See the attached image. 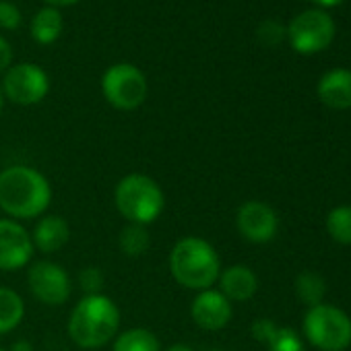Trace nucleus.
<instances>
[{"label":"nucleus","instance_id":"obj_1","mask_svg":"<svg viewBox=\"0 0 351 351\" xmlns=\"http://www.w3.org/2000/svg\"><path fill=\"white\" fill-rule=\"evenodd\" d=\"M52 203V184L32 165H11L0 171V211L9 219L42 217Z\"/></svg>","mask_w":351,"mask_h":351},{"label":"nucleus","instance_id":"obj_2","mask_svg":"<svg viewBox=\"0 0 351 351\" xmlns=\"http://www.w3.org/2000/svg\"><path fill=\"white\" fill-rule=\"evenodd\" d=\"M66 328L73 343L81 349H99L118 335L120 308L106 293L83 295L73 308Z\"/></svg>","mask_w":351,"mask_h":351},{"label":"nucleus","instance_id":"obj_3","mask_svg":"<svg viewBox=\"0 0 351 351\" xmlns=\"http://www.w3.org/2000/svg\"><path fill=\"white\" fill-rule=\"evenodd\" d=\"M169 273L186 289H211L221 275V258L211 242L199 236H184L169 252Z\"/></svg>","mask_w":351,"mask_h":351},{"label":"nucleus","instance_id":"obj_4","mask_svg":"<svg viewBox=\"0 0 351 351\" xmlns=\"http://www.w3.org/2000/svg\"><path fill=\"white\" fill-rule=\"evenodd\" d=\"M114 205L128 223L151 226L165 209V195L151 176L128 173L114 189Z\"/></svg>","mask_w":351,"mask_h":351},{"label":"nucleus","instance_id":"obj_5","mask_svg":"<svg viewBox=\"0 0 351 351\" xmlns=\"http://www.w3.org/2000/svg\"><path fill=\"white\" fill-rule=\"evenodd\" d=\"M302 330L308 343L320 351H345L351 345V318L330 304L308 308Z\"/></svg>","mask_w":351,"mask_h":351},{"label":"nucleus","instance_id":"obj_6","mask_svg":"<svg viewBox=\"0 0 351 351\" xmlns=\"http://www.w3.org/2000/svg\"><path fill=\"white\" fill-rule=\"evenodd\" d=\"M147 77L141 69L128 62L110 66L101 77V93L106 101L122 112H132L147 99Z\"/></svg>","mask_w":351,"mask_h":351},{"label":"nucleus","instance_id":"obj_7","mask_svg":"<svg viewBox=\"0 0 351 351\" xmlns=\"http://www.w3.org/2000/svg\"><path fill=\"white\" fill-rule=\"evenodd\" d=\"M27 285L32 295L46 306H62L73 293V283L64 267L52 261H36L27 271Z\"/></svg>","mask_w":351,"mask_h":351},{"label":"nucleus","instance_id":"obj_8","mask_svg":"<svg viewBox=\"0 0 351 351\" xmlns=\"http://www.w3.org/2000/svg\"><path fill=\"white\" fill-rule=\"evenodd\" d=\"M3 95L17 106H36L50 91V79L46 71L32 62L11 66L3 79Z\"/></svg>","mask_w":351,"mask_h":351},{"label":"nucleus","instance_id":"obj_9","mask_svg":"<svg viewBox=\"0 0 351 351\" xmlns=\"http://www.w3.org/2000/svg\"><path fill=\"white\" fill-rule=\"evenodd\" d=\"M287 36L295 52L314 54L330 44L335 36V25L324 11H306L291 21Z\"/></svg>","mask_w":351,"mask_h":351},{"label":"nucleus","instance_id":"obj_10","mask_svg":"<svg viewBox=\"0 0 351 351\" xmlns=\"http://www.w3.org/2000/svg\"><path fill=\"white\" fill-rule=\"evenodd\" d=\"M36 254L32 234L15 219L0 217V271L13 273L32 265Z\"/></svg>","mask_w":351,"mask_h":351},{"label":"nucleus","instance_id":"obj_11","mask_svg":"<svg viewBox=\"0 0 351 351\" xmlns=\"http://www.w3.org/2000/svg\"><path fill=\"white\" fill-rule=\"evenodd\" d=\"M236 228L244 240L265 244L277 236L279 217L271 205L263 201H246L236 213Z\"/></svg>","mask_w":351,"mask_h":351},{"label":"nucleus","instance_id":"obj_12","mask_svg":"<svg viewBox=\"0 0 351 351\" xmlns=\"http://www.w3.org/2000/svg\"><path fill=\"white\" fill-rule=\"evenodd\" d=\"M191 316L193 322L209 332L221 330L230 324L234 316V306L232 302L219 291V289H205L199 291L191 304Z\"/></svg>","mask_w":351,"mask_h":351},{"label":"nucleus","instance_id":"obj_13","mask_svg":"<svg viewBox=\"0 0 351 351\" xmlns=\"http://www.w3.org/2000/svg\"><path fill=\"white\" fill-rule=\"evenodd\" d=\"M71 240V226L62 215H44L38 219L32 242L34 248L42 254H54L60 252Z\"/></svg>","mask_w":351,"mask_h":351},{"label":"nucleus","instance_id":"obj_14","mask_svg":"<svg viewBox=\"0 0 351 351\" xmlns=\"http://www.w3.org/2000/svg\"><path fill=\"white\" fill-rule=\"evenodd\" d=\"M219 291L234 304V302H248L254 298L258 289V277L256 273L246 265H232L226 271H221L219 279Z\"/></svg>","mask_w":351,"mask_h":351},{"label":"nucleus","instance_id":"obj_15","mask_svg":"<svg viewBox=\"0 0 351 351\" xmlns=\"http://www.w3.org/2000/svg\"><path fill=\"white\" fill-rule=\"evenodd\" d=\"M318 97L332 110L351 108V71L335 69L326 73L318 83Z\"/></svg>","mask_w":351,"mask_h":351},{"label":"nucleus","instance_id":"obj_16","mask_svg":"<svg viewBox=\"0 0 351 351\" xmlns=\"http://www.w3.org/2000/svg\"><path fill=\"white\" fill-rule=\"evenodd\" d=\"M60 34H62V15L56 7H44L32 19V38L38 44L50 46L60 38Z\"/></svg>","mask_w":351,"mask_h":351},{"label":"nucleus","instance_id":"obj_17","mask_svg":"<svg viewBox=\"0 0 351 351\" xmlns=\"http://www.w3.org/2000/svg\"><path fill=\"white\" fill-rule=\"evenodd\" d=\"M112 351H161V343L153 330L145 326H134L114 337Z\"/></svg>","mask_w":351,"mask_h":351},{"label":"nucleus","instance_id":"obj_18","mask_svg":"<svg viewBox=\"0 0 351 351\" xmlns=\"http://www.w3.org/2000/svg\"><path fill=\"white\" fill-rule=\"evenodd\" d=\"M25 316V302L23 298L11 289L0 287V335L13 332Z\"/></svg>","mask_w":351,"mask_h":351},{"label":"nucleus","instance_id":"obj_19","mask_svg":"<svg viewBox=\"0 0 351 351\" xmlns=\"http://www.w3.org/2000/svg\"><path fill=\"white\" fill-rule=\"evenodd\" d=\"M149 246H151V234L147 232V226L128 223L118 234V248L128 258L143 256L149 250Z\"/></svg>","mask_w":351,"mask_h":351},{"label":"nucleus","instance_id":"obj_20","mask_svg":"<svg viewBox=\"0 0 351 351\" xmlns=\"http://www.w3.org/2000/svg\"><path fill=\"white\" fill-rule=\"evenodd\" d=\"M295 293L302 304H306L308 308H314V306L322 304V298L326 293V283L318 273L304 271L295 279Z\"/></svg>","mask_w":351,"mask_h":351},{"label":"nucleus","instance_id":"obj_21","mask_svg":"<svg viewBox=\"0 0 351 351\" xmlns=\"http://www.w3.org/2000/svg\"><path fill=\"white\" fill-rule=\"evenodd\" d=\"M326 232L328 236L343 246H351V207L341 205L335 207L326 217Z\"/></svg>","mask_w":351,"mask_h":351},{"label":"nucleus","instance_id":"obj_22","mask_svg":"<svg viewBox=\"0 0 351 351\" xmlns=\"http://www.w3.org/2000/svg\"><path fill=\"white\" fill-rule=\"evenodd\" d=\"M269 351H306L302 337L289 326H277L275 335L267 343Z\"/></svg>","mask_w":351,"mask_h":351},{"label":"nucleus","instance_id":"obj_23","mask_svg":"<svg viewBox=\"0 0 351 351\" xmlns=\"http://www.w3.org/2000/svg\"><path fill=\"white\" fill-rule=\"evenodd\" d=\"M79 283L85 295H95L101 293L104 289V273L97 267H87L79 273Z\"/></svg>","mask_w":351,"mask_h":351},{"label":"nucleus","instance_id":"obj_24","mask_svg":"<svg viewBox=\"0 0 351 351\" xmlns=\"http://www.w3.org/2000/svg\"><path fill=\"white\" fill-rule=\"evenodd\" d=\"M19 25H21V11H19V7L9 3V0H0V27L13 32Z\"/></svg>","mask_w":351,"mask_h":351},{"label":"nucleus","instance_id":"obj_25","mask_svg":"<svg viewBox=\"0 0 351 351\" xmlns=\"http://www.w3.org/2000/svg\"><path fill=\"white\" fill-rule=\"evenodd\" d=\"M258 38L267 46H277L283 40V27L277 21H265L258 27Z\"/></svg>","mask_w":351,"mask_h":351},{"label":"nucleus","instance_id":"obj_26","mask_svg":"<svg viewBox=\"0 0 351 351\" xmlns=\"http://www.w3.org/2000/svg\"><path fill=\"white\" fill-rule=\"evenodd\" d=\"M275 330H277V324H275L273 320H269V318H258V320H254L252 326H250L252 337H254L256 341L265 343V345H267L269 339L275 335Z\"/></svg>","mask_w":351,"mask_h":351},{"label":"nucleus","instance_id":"obj_27","mask_svg":"<svg viewBox=\"0 0 351 351\" xmlns=\"http://www.w3.org/2000/svg\"><path fill=\"white\" fill-rule=\"evenodd\" d=\"M13 60V50L5 38H0V73L9 71V64Z\"/></svg>","mask_w":351,"mask_h":351},{"label":"nucleus","instance_id":"obj_28","mask_svg":"<svg viewBox=\"0 0 351 351\" xmlns=\"http://www.w3.org/2000/svg\"><path fill=\"white\" fill-rule=\"evenodd\" d=\"M9 351H34V345H32L27 339H19V341H15V343L11 345Z\"/></svg>","mask_w":351,"mask_h":351},{"label":"nucleus","instance_id":"obj_29","mask_svg":"<svg viewBox=\"0 0 351 351\" xmlns=\"http://www.w3.org/2000/svg\"><path fill=\"white\" fill-rule=\"evenodd\" d=\"M46 3L50 5V7H69V5H75L77 0H46Z\"/></svg>","mask_w":351,"mask_h":351},{"label":"nucleus","instance_id":"obj_30","mask_svg":"<svg viewBox=\"0 0 351 351\" xmlns=\"http://www.w3.org/2000/svg\"><path fill=\"white\" fill-rule=\"evenodd\" d=\"M165 351H195L191 345H184V343H173V345H169Z\"/></svg>","mask_w":351,"mask_h":351},{"label":"nucleus","instance_id":"obj_31","mask_svg":"<svg viewBox=\"0 0 351 351\" xmlns=\"http://www.w3.org/2000/svg\"><path fill=\"white\" fill-rule=\"evenodd\" d=\"M316 5H320V7H335V5H339L341 0H314Z\"/></svg>","mask_w":351,"mask_h":351},{"label":"nucleus","instance_id":"obj_32","mask_svg":"<svg viewBox=\"0 0 351 351\" xmlns=\"http://www.w3.org/2000/svg\"><path fill=\"white\" fill-rule=\"evenodd\" d=\"M3 108H5V95H3V89H0V114H3Z\"/></svg>","mask_w":351,"mask_h":351},{"label":"nucleus","instance_id":"obj_33","mask_svg":"<svg viewBox=\"0 0 351 351\" xmlns=\"http://www.w3.org/2000/svg\"><path fill=\"white\" fill-rule=\"evenodd\" d=\"M209 351H226V349H209Z\"/></svg>","mask_w":351,"mask_h":351},{"label":"nucleus","instance_id":"obj_34","mask_svg":"<svg viewBox=\"0 0 351 351\" xmlns=\"http://www.w3.org/2000/svg\"><path fill=\"white\" fill-rule=\"evenodd\" d=\"M0 351H5V349H0Z\"/></svg>","mask_w":351,"mask_h":351}]
</instances>
